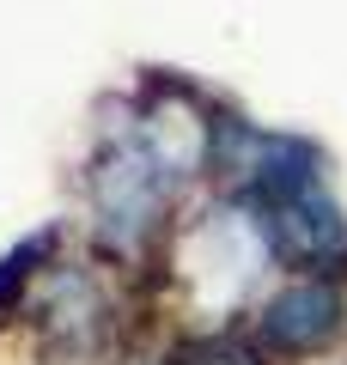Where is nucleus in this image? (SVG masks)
Wrapping results in <instances>:
<instances>
[{"label": "nucleus", "instance_id": "f257e3e1", "mask_svg": "<svg viewBox=\"0 0 347 365\" xmlns=\"http://www.w3.org/2000/svg\"><path fill=\"white\" fill-rule=\"evenodd\" d=\"M281 280L262 220L238 195H201L171 225L165 250L153 256L141 292L146 323L171 347H207V341H238L262 292Z\"/></svg>", "mask_w": 347, "mask_h": 365}, {"label": "nucleus", "instance_id": "f03ea898", "mask_svg": "<svg viewBox=\"0 0 347 365\" xmlns=\"http://www.w3.org/2000/svg\"><path fill=\"white\" fill-rule=\"evenodd\" d=\"M238 347L256 365H335L347 353V274H281Z\"/></svg>", "mask_w": 347, "mask_h": 365}, {"label": "nucleus", "instance_id": "7ed1b4c3", "mask_svg": "<svg viewBox=\"0 0 347 365\" xmlns=\"http://www.w3.org/2000/svg\"><path fill=\"white\" fill-rule=\"evenodd\" d=\"M335 365H347V359H335Z\"/></svg>", "mask_w": 347, "mask_h": 365}]
</instances>
